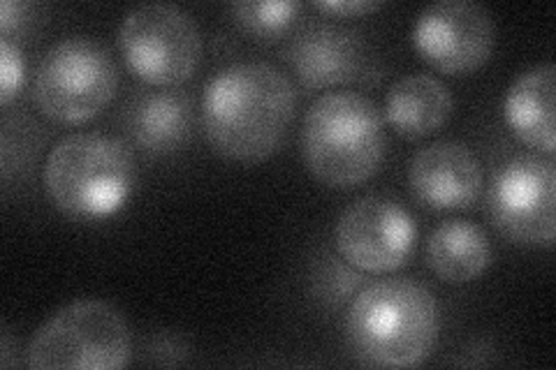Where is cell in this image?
Segmentation results:
<instances>
[{
	"label": "cell",
	"instance_id": "cell-1",
	"mask_svg": "<svg viewBox=\"0 0 556 370\" xmlns=\"http://www.w3.org/2000/svg\"><path fill=\"white\" fill-rule=\"evenodd\" d=\"M298 91L281 67L260 61L232 63L208 79L202 126L212 149L237 163H260L286 139Z\"/></svg>",
	"mask_w": 556,
	"mask_h": 370
},
{
	"label": "cell",
	"instance_id": "cell-2",
	"mask_svg": "<svg viewBox=\"0 0 556 370\" xmlns=\"http://www.w3.org/2000/svg\"><path fill=\"white\" fill-rule=\"evenodd\" d=\"M441 331L433 292L413 278H386L355 294L345 315L348 347L367 366L410 368L422 363Z\"/></svg>",
	"mask_w": 556,
	"mask_h": 370
},
{
	"label": "cell",
	"instance_id": "cell-3",
	"mask_svg": "<svg viewBox=\"0 0 556 370\" xmlns=\"http://www.w3.org/2000/svg\"><path fill=\"white\" fill-rule=\"evenodd\" d=\"M308 171L329 188H357L386 157V118L357 91L323 93L311 102L302 126Z\"/></svg>",
	"mask_w": 556,
	"mask_h": 370
},
{
	"label": "cell",
	"instance_id": "cell-4",
	"mask_svg": "<svg viewBox=\"0 0 556 370\" xmlns=\"http://www.w3.org/2000/svg\"><path fill=\"white\" fill-rule=\"evenodd\" d=\"M42 181L63 214L100 220L124 208L137 181L135 153L112 135L75 132L49 151Z\"/></svg>",
	"mask_w": 556,
	"mask_h": 370
},
{
	"label": "cell",
	"instance_id": "cell-5",
	"mask_svg": "<svg viewBox=\"0 0 556 370\" xmlns=\"http://www.w3.org/2000/svg\"><path fill=\"white\" fill-rule=\"evenodd\" d=\"M128 322L112 304L79 298L33 333L26 366L40 370H118L130 361Z\"/></svg>",
	"mask_w": 556,
	"mask_h": 370
},
{
	"label": "cell",
	"instance_id": "cell-6",
	"mask_svg": "<svg viewBox=\"0 0 556 370\" xmlns=\"http://www.w3.org/2000/svg\"><path fill=\"white\" fill-rule=\"evenodd\" d=\"M118 88L112 54L91 38H63L51 44L33 77V100L59 123H84L100 114Z\"/></svg>",
	"mask_w": 556,
	"mask_h": 370
},
{
	"label": "cell",
	"instance_id": "cell-7",
	"mask_svg": "<svg viewBox=\"0 0 556 370\" xmlns=\"http://www.w3.org/2000/svg\"><path fill=\"white\" fill-rule=\"evenodd\" d=\"M116 42L126 65L151 86H179L195 75L202 38L190 14L169 3L132 8L118 26Z\"/></svg>",
	"mask_w": 556,
	"mask_h": 370
},
{
	"label": "cell",
	"instance_id": "cell-8",
	"mask_svg": "<svg viewBox=\"0 0 556 370\" xmlns=\"http://www.w3.org/2000/svg\"><path fill=\"white\" fill-rule=\"evenodd\" d=\"M486 214L519 245H554L556 165L552 155L521 153L503 163L486 190Z\"/></svg>",
	"mask_w": 556,
	"mask_h": 370
},
{
	"label": "cell",
	"instance_id": "cell-9",
	"mask_svg": "<svg viewBox=\"0 0 556 370\" xmlns=\"http://www.w3.org/2000/svg\"><path fill=\"white\" fill-rule=\"evenodd\" d=\"M337 248L353 269L390 273L402 269L417 243L410 210L390 195H364L348 204L334 229Z\"/></svg>",
	"mask_w": 556,
	"mask_h": 370
},
{
	"label": "cell",
	"instance_id": "cell-10",
	"mask_svg": "<svg viewBox=\"0 0 556 370\" xmlns=\"http://www.w3.org/2000/svg\"><path fill=\"white\" fill-rule=\"evenodd\" d=\"M413 44L445 75L476 73L494 54V16L476 0H437L417 14Z\"/></svg>",
	"mask_w": 556,
	"mask_h": 370
},
{
	"label": "cell",
	"instance_id": "cell-11",
	"mask_svg": "<svg viewBox=\"0 0 556 370\" xmlns=\"http://www.w3.org/2000/svg\"><path fill=\"white\" fill-rule=\"evenodd\" d=\"M286 61L311 91L355 81L367 65V44L355 30L332 22H311L292 33Z\"/></svg>",
	"mask_w": 556,
	"mask_h": 370
},
{
	"label": "cell",
	"instance_id": "cell-12",
	"mask_svg": "<svg viewBox=\"0 0 556 370\" xmlns=\"http://www.w3.org/2000/svg\"><path fill=\"white\" fill-rule=\"evenodd\" d=\"M482 165L478 155L455 139L427 144L408 167L415 200L431 210L473 208L482 195Z\"/></svg>",
	"mask_w": 556,
	"mask_h": 370
},
{
	"label": "cell",
	"instance_id": "cell-13",
	"mask_svg": "<svg viewBox=\"0 0 556 370\" xmlns=\"http://www.w3.org/2000/svg\"><path fill=\"white\" fill-rule=\"evenodd\" d=\"M193 126V100L177 88L137 91L124 110V132L130 144L151 155H167L186 146Z\"/></svg>",
	"mask_w": 556,
	"mask_h": 370
},
{
	"label": "cell",
	"instance_id": "cell-14",
	"mask_svg": "<svg viewBox=\"0 0 556 370\" xmlns=\"http://www.w3.org/2000/svg\"><path fill=\"white\" fill-rule=\"evenodd\" d=\"M554 88L556 67L547 61L525 69L510 84L506 100H503V116H506L513 135L519 142L552 157L556 151Z\"/></svg>",
	"mask_w": 556,
	"mask_h": 370
},
{
	"label": "cell",
	"instance_id": "cell-15",
	"mask_svg": "<svg viewBox=\"0 0 556 370\" xmlns=\"http://www.w3.org/2000/svg\"><path fill=\"white\" fill-rule=\"evenodd\" d=\"M455 112V98L443 79L413 73L399 77L382 102V118L404 139L439 132Z\"/></svg>",
	"mask_w": 556,
	"mask_h": 370
},
{
	"label": "cell",
	"instance_id": "cell-16",
	"mask_svg": "<svg viewBox=\"0 0 556 370\" xmlns=\"http://www.w3.org/2000/svg\"><path fill=\"white\" fill-rule=\"evenodd\" d=\"M494 257L490 237L471 220L450 218L427 241V264L445 283H471L490 269Z\"/></svg>",
	"mask_w": 556,
	"mask_h": 370
},
{
	"label": "cell",
	"instance_id": "cell-17",
	"mask_svg": "<svg viewBox=\"0 0 556 370\" xmlns=\"http://www.w3.org/2000/svg\"><path fill=\"white\" fill-rule=\"evenodd\" d=\"M300 10L302 5L294 0H263V3L260 0H239V3L230 5L235 22L255 38L265 40L283 35Z\"/></svg>",
	"mask_w": 556,
	"mask_h": 370
},
{
	"label": "cell",
	"instance_id": "cell-18",
	"mask_svg": "<svg viewBox=\"0 0 556 370\" xmlns=\"http://www.w3.org/2000/svg\"><path fill=\"white\" fill-rule=\"evenodd\" d=\"M24 77V51L12 42V38H0V102H12V98L22 91Z\"/></svg>",
	"mask_w": 556,
	"mask_h": 370
},
{
	"label": "cell",
	"instance_id": "cell-19",
	"mask_svg": "<svg viewBox=\"0 0 556 370\" xmlns=\"http://www.w3.org/2000/svg\"><path fill=\"white\" fill-rule=\"evenodd\" d=\"M40 8L33 3H14V0H3L0 5V30H3V38H12V33H26L35 20H38Z\"/></svg>",
	"mask_w": 556,
	"mask_h": 370
},
{
	"label": "cell",
	"instance_id": "cell-20",
	"mask_svg": "<svg viewBox=\"0 0 556 370\" xmlns=\"http://www.w3.org/2000/svg\"><path fill=\"white\" fill-rule=\"evenodd\" d=\"M313 8L334 16H362L380 10L382 0H318V3H313Z\"/></svg>",
	"mask_w": 556,
	"mask_h": 370
}]
</instances>
